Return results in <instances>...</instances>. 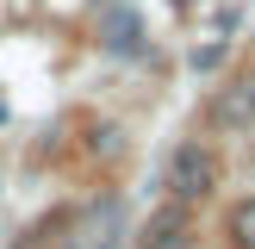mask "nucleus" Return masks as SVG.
I'll return each instance as SVG.
<instances>
[{"label": "nucleus", "mask_w": 255, "mask_h": 249, "mask_svg": "<svg viewBox=\"0 0 255 249\" xmlns=\"http://www.w3.org/2000/svg\"><path fill=\"white\" fill-rule=\"evenodd\" d=\"M231 237H237V249H255V199H243L231 212Z\"/></svg>", "instance_id": "nucleus-4"}, {"label": "nucleus", "mask_w": 255, "mask_h": 249, "mask_svg": "<svg viewBox=\"0 0 255 249\" xmlns=\"http://www.w3.org/2000/svg\"><path fill=\"white\" fill-rule=\"evenodd\" d=\"M212 119H218L224 131H243V124H255V75H237V81L224 87L218 106H212Z\"/></svg>", "instance_id": "nucleus-2"}, {"label": "nucleus", "mask_w": 255, "mask_h": 249, "mask_svg": "<svg viewBox=\"0 0 255 249\" xmlns=\"http://www.w3.org/2000/svg\"><path fill=\"white\" fill-rule=\"evenodd\" d=\"M143 249H193V237H187V218H181V212H162V218L143 231Z\"/></svg>", "instance_id": "nucleus-3"}, {"label": "nucleus", "mask_w": 255, "mask_h": 249, "mask_svg": "<svg viewBox=\"0 0 255 249\" xmlns=\"http://www.w3.org/2000/svg\"><path fill=\"white\" fill-rule=\"evenodd\" d=\"M168 181H174L181 199H206L212 187H218V156H212L206 143H181L174 162H168Z\"/></svg>", "instance_id": "nucleus-1"}]
</instances>
